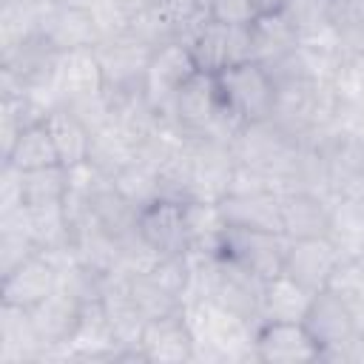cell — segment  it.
<instances>
[{
    "label": "cell",
    "instance_id": "7a4b0ae2",
    "mask_svg": "<svg viewBox=\"0 0 364 364\" xmlns=\"http://www.w3.org/2000/svg\"><path fill=\"white\" fill-rule=\"evenodd\" d=\"M338 91L327 80L296 77L276 82V105L270 119L299 142H321L333 128Z\"/></svg>",
    "mask_w": 364,
    "mask_h": 364
},
{
    "label": "cell",
    "instance_id": "ac0fdd59",
    "mask_svg": "<svg viewBox=\"0 0 364 364\" xmlns=\"http://www.w3.org/2000/svg\"><path fill=\"white\" fill-rule=\"evenodd\" d=\"M60 54L63 51H57L43 34H37L9 51H0V71L9 74L14 82H20L28 91H48L57 63H60Z\"/></svg>",
    "mask_w": 364,
    "mask_h": 364
},
{
    "label": "cell",
    "instance_id": "7bdbcfd3",
    "mask_svg": "<svg viewBox=\"0 0 364 364\" xmlns=\"http://www.w3.org/2000/svg\"><path fill=\"white\" fill-rule=\"evenodd\" d=\"M338 17H358V20H364V0H338L336 3V20Z\"/></svg>",
    "mask_w": 364,
    "mask_h": 364
},
{
    "label": "cell",
    "instance_id": "5b68a950",
    "mask_svg": "<svg viewBox=\"0 0 364 364\" xmlns=\"http://www.w3.org/2000/svg\"><path fill=\"white\" fill-rule=\"evenodd\" d=\"M299 139L290 136L282 125H276L273 119H256V122H242L230 148H233V156L239 165L267 176L276 191L279 185L284 182L293 159H296V151H299Z\"/></svg>",
    "mask_w": 364,
    "mask_h": 364
},
{
    "label": "cell",
    "instance_id": "1f68e13d",
    "mask_svg": "<svg viewBox=\"0 0 364 364\" xmlns=\"http://www.w3.org/2000/svg\"><path fill=\"white\" fill-rule=\"evenodd\" d=\"M136 159V145L111 122L108 128L91 134V148H88V159L102 176L114 179L122 168H128Z\"/></svg>",
    "mask_w": 364,
    "mask_h": 364
},
{
    "label": "cell",
    "instance_id": "4316f807",
    "mask_svg": "<svg viewBox=\"0 0 364 364\" xmlns=\"http://www.w3.org/2000/svg\"><path fill=\"white\" fill-rule=\"evenodd\" d=\"M46 125H48V134L54 139V148H57V156L65 168L71 165H80L88 159V148H91V131L65 108V105H54L48 114H46Z\"/></svg>",
    "mask_w": 364,
    "mask_h": 364
},
{
    "label": "cell",
    "instance_id": "ffe728a7",
    "mask_svg": "<svg viewBox=\"0 0 364 364\" xmlns=\"http://www.w3.org/2000/svg\"><path fill=\"white\" fill-rule=\"evenodd\" d=\"M102 88H105V80H102V68H100L94 48H77V51L60 54V63H57V71L48 88L57 105H68Z\"/></svg>",
    "mask_w": 364,
    "mask_h": 364
},
{
    "label": "cell",
    "instance_id": "9a60e30c",
    "mask_svg": "<svg viewBox=\"0 0 364 364\" xmlns=\"http://www.w3.org/2000/svg\"><path fill=\"white\" fill-rule=\"evenodd\" d=\"M196 63L193 54L185 43H168L162 48L154 51L148 71H145V97L154 102V108L159 114H165V108L171 105V100L176 97V91L196 74Z\"/></svg>",
    "mask_w": 364,
    "mask_h": 364
},
{
    "label": "cell",
    "instance_id": "d4e9b609",
    "mask_svg": "<svg viewBox=\"0 0 364 364\" xmlns=\"http://www.w3.org/2000/svg\"><path fill=\"white\" fill-rule=\"evenodd\" d=\"M26 233L40 253H65L71 250V222L65 202L51 205H26Z\"/></svg>",
    "mask_w": 364,
    "mask_h": 364
},
{
    "label": "cell",
    "instance_id": "ab89813d",
    "mask_svg": "<svg viewBox=\"0 0 364 364\" xmlns=\"http://www.w3.org/2000/svg\"><path fill=\"white\" fill-rule=\"evenodd\" d=\"M336 43L344 63L364 60V20L358 17H338L336 20Z\"/></svg>",
    "mask_w": 364,
    "mask_h": 364
},
{
    "label": "cell",
    "instance_id": "7c38bea8",
    "mask_svg": "<svg viewBox=\"0 0 364 364\" xmlns=\"http://www.w3.org/2000/svg\"><path fill=\"white\" fill-rule=\"evenodd\" d=\"M344 262L341 250L330 236L321 239H287V253H284V267L282 273L299 282L304 290L318 293L330 284L336 267Z\"/></svg>",
    "mask_w": 364,
    "mask_h": 364
},
{
    "label": "cell",
    "instance_id": "74e56055",
    "mask_svg": "<svg viewBox=\"0 0 364 364\" xmlns=\"http://www.w3.org/2000/svg\"><path fill=\"white\" fill-rule=\"evenodd\" d=\"M327 290H333L338 299H344L347 307L355 313V318H358L361 327H364V270H361V262L344 259V262L336 267V273H333Z\"/></svg>",
    "mask_w": 364,
    "mask_h": 364
},
{
    "label": "cell",
    "instance_id": "484cf974",
    "mask_svg": "<svg viewBox=\"0 0 364 364\" xmlns=\"http://www.w3.org/2000/svg\"><path fill=\"white\" fill-rule=\"evenodd\" d=\"M310 301H313V293L310 290H304L290 276L276 273L273 279L264 282L262 321H301L304 313H307V307H310Z\"/></svg>",
    "mask_w": 364,
    "mask_h": 364
},
{
    "label": "cell",
    "instance_id": "836d02e7",
    "mask_svg": "<svg viewBox=\"0 0 364 364\" xmlns=\"http://www.w3.org/2000/svg\"><path fill=\"white\" fill-rule=\"evenodd\" d=\"M3 162H11V165L20 168V171H34V168L57 165L60 156H57V148H54V139H51V134H48L46 119L28 125V128L14 139V145H11V151L3 156ZM60 165H63V162H60Z\"/></svg>",
    "mask_w": 364,
    "mask_h": 364
},
{
    "label": "cell",
    "instance_id": "f35d334b",
    "mask_svg": "<svg viewBox=\"0 0 364 364\" xmlns=\"http://www.w3.org/2000/svg\"><path fill=\"white\" fill-rule=\"evenodd\" d=\"M208 20L228 23V26H250L262 6L256 0H202Z\"/></svg>",
    "mask_w": 364,
    "mask_h": 364
},
{
    "label": "cell",
    "instance_id": "8992f818",
    "mask_svg": "<svg viewBox=\"0 0 364 364\" xmlns=\"http://www.w3.org/2000/svg\"><path fill=\"white\" fill-rule=\"evenodd\" d=\"M216 85L222 102L239 122L270 119L276 105V82L262 63L245 60L239 65H230L222 74H216Z\"/></svg>",
    "mask_w": 364,
    "mask_h": 364
},
{
    "label": "cell",
    "instance_id": "8fae6325",
    "mask_svg": "<svg viewBox=\"0 0 364 364\" xmlns=\"http://www.w3.org/2000/svg\"><path fill=\"white\" fill-rule=\"evenodd\" d=\"M85 304L68 293L65 287H57L48 299H43L37 307H31V321L37 327L40 341L46 344V361H60L63 350L71 344Z\"/></svg>",
    "mask_w": 364,
    "mask_h": 364
},
{
    "label": "cell",
    "instance_id": "3957f363",
    "mask_svg": "<svg viewBox=\"0 0 364 364\" xmlns=\"http://www.w3.org/2000/svg\"><path fill=\"white\" fill-rule=\"evenodd\" d=\"M162 117L182 136H213V139H225V142H233V136L242 125L222 102L216 77L202 74V71H196L176 91V97L171 100V105L165 108Z\"/></svg>",
    "mask_w": 364,
    "mask_h": 364
},
{
    "label": "cell",
    "instance_id": "603a6c76",
    "mask_svg": "<svg viewBox=\"0 0 364 364\" xmlns=\"http://www.w3.org/2000/svg\"><path fill=\"white\" fill-rule=\"evenodd\" d=\"M247 31H250V60L262 65H273L276 60L296 51L301 43L296 28L287 23V17L279 9L259 11V17L247 26Z\"/></svg>",
    "mask_w": 364,
    "mask_h": 364
},
{
    "label": "cell",
    "instance_id": "f6af8a7d",
    "mask_svg": "<svg viewBox=\"0 0 364 364\" xmlns=\"http://www.w3.org/2000/svg\"><path fill=\"white\" fill-rule=\"evenodd\" d=\"M114 3H117V6H119V9H122L128 17H131V14L142 11V9H151V6H156L159 0H114Z\"/></svg>",
    "mask_w": 364,
    "mask_h": 364
},
{
    "label": "cell",
    "instance_id": "e0dca14e",
    "mask_svg": "<svg viewBox=\"0 0 364 364\" xmlns=\"http://www.w3.org/2000/svg\"><path fill=\"white\" fill-rule=\"evenodd\" d=\"M57 287H60V264L46 253H34L20 267L0 276V301L31 310L43 299H48Z\"/></svg>",
    "mask_w": 364,
    "mask_h": 364
},
{
    "label": "cell",
    "instance_id": "e575fe53",
    "mask_svg": "<svg viewBox=\"0 0 364 364\" xmlns=\"http://www.w3.org/2000/svg\"><path fill=\"white\" fill-rule=\"evenodd\" d=\"M330 239L336 242V247L341 250L344 259H364V208L336 196L333 202V228H330Z\"/></svg>",
    "mask_w": 364,
    "mask_h": 364
},
{
    "label": "cell",
    "instance_id": "f1b7e54d",
    "mask_svg": "<svg viewBox=\"0 0 364 364\" xmlns=\"http://www.w3.org/2000/svg\"><path fill=\"white\" fill-rule=\"evenodd\" d=\"M48 0H0V51L40 34Z\"/></svg>",
    "mask_w": 364,
    "mask_h": 364
},
{
    "label": "cell",
    "instance_id": "2e32d148",
    "mask_svg": "<svg viewBox=\"0 0 364 364\" xmlns=\"http://www.w3.org/2000/svg\"><path fill=\"white\" fill-rule=\"evenodd\" d=\"M139 233L159 256H185L191 253V236L185 222V202L159 196L156 202L139 210Z\"/></svg>",
    "mask_w": 364,
    "mask_h": 364
},
{
    "label": "cell",
    "instance_id": "d6986e66",
    "mask_svg": "<svg viewBox=\"0 0 364 364\" xmlns=\"http://www.w3.org/2000/svg\"><path fill=\"white\" fill-rule=\"evenodd\" d=\"M139 350L145 364H191L193 361V336L185 321V313H171L151 318L142 330Z\"/></svg>",
    "mask_w": 364,
    "mask_h": 364
},
{
    "label": "cell",
    "instance_id": "c3c4849f",
    "mask_svg": "<svg viewBox=\"0 0 364 364\" xmlns=\"http://www.w3.org/2000/svg\"><path fill=\"white\" fill-rule=\"evenodd\" d=\"M361 270H364V259H361Z\"/></svg>",
    "mask_w": 364,
    "mask_h": 364
},
{
    "label": "cell",
    "instance_id": "52a82bcc",
    "mask_svg": "<svg viewBox=\"0 0 364 364\" xmlns=\"http://www.w3.org/2000/svg\"><path fill=\"white\" fill-rule=\"evenodd\" d=\"M202 74H222L230 65L250 60V31L247 26H228L205 20V26L185 43Z\"/></svg>",
    "mask_w": 364,
    "mask_h": 364
},
{
    "label": "cell",
    "instance_id": "b9f144b4",
    "mask_svg": "<svg viewBox=\"0 0 364 364\" xmlns=\"http://www.w3.org/2000/svg\"><path fill=\"white\" fill-rule=\"evenodd\" d=\"M338 97L344 100H364V60L344 63L333 80Z\"/></svg>",
    "mask_w": 364,
    "mask_h": 364
},
{
    "label": "cell",
    "instance_id": "44dd1931",
    "mask_svg": "<svg viewBox=\"0 0 364 364\" xmlns=\"http://www.w3.org/2000/svg\"><path fill=\"white\" fill-rule=\"evenodd\" d=\"M0 364H46V344L31 313L0 301Z\"/></svg>",
    "mask_w": 364,
    "mask_h": 364
},
{
    "label": "cell",
    "instance_id": "60d3db41",
    "mask_svg": "<svg viewBox=\"0 0 364 364\" xmlns=\"http://www.w3.org/2000/svg\"><path fill=\"white\" fill-rule=\"evenodd\" d=\"M23 205H26V199H23V171L14 168L11 162H3V168H0V213L17 210Z\"/></svg>",
    "mask_w": 364,
    "mask_h": 364
},
{
    "label": "cell",
    "instance_id": "d590c367",
    "mask_svg": "<svg viewBox=\"0 0 364 364\" xmlns=\"http://www.w3.org/2000/svg\"><path fill=\"white\" fill-rule=\"evenodd\" d=\"M111 182H114L117 191H119L128 202H134L139 210H142L145 205L156 202L159 196H165L159 168L151 165V162H145V159H139V156H136L128 168H122Z\"/></svg>",
    "mask_w": 364,
    "mask_h": 364
},
{
    "label": "cell",
    "instance_id": "8d00e7d4",
    "mask_svg": "<svg viewBox=\"0 0 364 364\" xmlns=\"http://www.w3.org/2000/svg\"><path fill=\"white\" fill-rule=\"evenodd\" d=\"M71 188L68 168L65 165H46L34 171H23V199L26 205H51L65 202Z\"/></svg>",
    "mask_w": 364,
    "mask_h": 364
},
{
    "label": "cell",
    "instance_id": "30bf717a",
    "mask_svg": "<svg viewBox=\"0 0 364 364\" xmlns=\"http://www.w3.org/2000/svg\"><path fill=\"white\" fill-rule=\"evenodd\" d=\"M40 34L57 48V51H77V48H94L102 34L94 17V9L82 0H48Z\"/></svg>",
    "mask_w": 364,
    "mask_h": 364
},
{
    "label": "cell",
    "instance_id": "ee69618b",
    "mask_svg": "<svg viewBox=\"0 0 364 364\" xmlns=\"http://www.w3.org/2000/svg\"><path fill=\"white\" fill-rule=\"evenodd\" d=\"M341 199H350V202H355V205H361V208H364V173H361V176H358V179H355L344 193H341Z\"/></svg>",
    "mask_w": 364,
    "mask_h": 364
},
{
    "label": "cell",
    "instance_id": "5bb4252c",
    "mask_svg": "<svg viewBox=\"0 0 364 364\" xmlns=\"http://www.w3.org/2000/svg\"><path fill=\"white\" fill-rule=\"evenodd\" d=\"M333 196L316 191H279L282 233L287 239H321L333 228Z\"/></svg>",
    "mask_w": 364,
    "mask_h": 364
},
{
    "label": "cell",
    "instance_id": "bcb514c9",
    "mask_svg": "<svg viewBox=\"0 0 364 364\" xmlns=\"http://www.w3.org/2000/svg\"><path fill=\"white\" fill-rule=\"evenodd\" d=\"M256 3H259V6H262V11H264V9H279V3H282V0H256Z\"/></svg>",
    "mask_w": 364,
    "mask_h": 364
},
{
    "label": "cell",
    "instance_id": "4dcf8cb0",
    "mask_svg": "<svg viewBox=\"0 0 364 364\" xmlns=\"http://www.w3.org/2000/svg\"><path fill=\"white\" fill-rule=\"evenodd\" d=\"M336 3L338 0H282L279 11L296 28L299 40H316L336 31Z\"/></svg>",
    "mask_w": 364,
    "mask_h": 364
},
{
    "label": "cell",
    "instance_id": "ba28073f",
    "mask_svg": "<svg viewBox=\"0 0 364 364\" xmlns=\"http://www.w3.org/2000/svg\"><path fill=\"white\" fill-rule=\"evenodd\" d=\"M94 54L100 60L105 88L125 91V88H139L145 82V71L154 57V48L139 43L131 31H119V34L102 37L94 46Z\"/></svg>",
    "mask_w": 364,
    "mask_h": 364
},
{
    "label": "cell",
    "instance_id": "7dc6e473",
    "mask_svg": "<svg viewBox=\"0 0 364 364\" xmlns=\"http://www.w3.org/2000/svg\"><path fill=\"white\" fill-rule=\"evenodd\" d=\"M82 3H88V6H91V3H102V0H82Z\"/></svg>",
    "mask_w": 364,
    "mask_h": 364
},
{
    "label": "cell",
    "instance_id": "7402d4cb",
    "mask_svg": "<svg viewBox=\"0 0 364 364\" xmlns=\"http://www.w3.org/2000/svg\"><path fill=\"white\" fill-rule=\"evenodd\" d=\"M222 216L228 228H250V230H276L282 233V210L279 191L262 188L247 193H228L219 199Z\"/></svg>",
    "mask_w": 364,
    "mask_h": 364
},
{
    "label": "cell",
    "instance_id": "277c9868",
    "mask_svg": "<svg viewBox=\"0 0 364 364\" xmlns=\"http://www.w3.org/2000/svg\"><path fill=\"white\" fill-rule=\"evenodd\" d=\"M301 321L321 350L318 361L364 364V327L347 307V301L333 290L324 287L313 293V301Z\"/></svg>",
    "mask_w": 364,
    "mask_h": 364
},
{
    "label": "cell",
    "instance_id": "9c48e42d",
    "mask_svg": "<svg viewBox=\"0 0 364 364\" xmlns=\"http://www.w3.org/2000/svg\"><path fill=\"white\" fill-rule=\"evenodd\" d=\"M219 253L230 256L242 267L253 270L262 279H273L284 267L287 236L276 230H250V228H228L219 245Z\"/></svg>",
    "mask_w": 364,
    "mask_h": 364
},
{
    "label": "cell",
    "instance_id": "6da1fadb",
    "mask_svg": "<svg viewBox=\"0 0 364 364\" xmlns=\"http://www.w3.org/2000/svg\"><path fill=\"white\" fill-rule=\"evenodd\" d=\"M182 313L193 336V361H205V364L256 361L253 353L256 324H250L247 318L208 299L185 301Z\"/></svg>",
    "mask_w": 364,
    "mask_h": 364
},
{
    "label": "cell",
    "instance_id": "4fadbf2b",
    "mask_svg": "<svg viewBox=\"0 0 364 364\" xmlns=\"http://www.w3.org/2000/svg\"><path fill=\"white\" fill-rule=\"evenodd\" d=\"M253 353L262 364H307L321 355L304 321H262L256 327Z\"/></svg>",
    "mask_w": 364,
    "mask_h": 364
},
{
    "label": "cell",
    "instance_id": "cb8c5ba5",
    "mask_svg": "<svg viewBox=\"0 0 364 364\" xmlns=\"http://www.w3.org/2000/svg\"><path fill=\"white\" fill-rule=\"evenodd\" d=\"M318 145L324 154L330 193L341 196L364 173V139H353L344 134H327Z\"/></svg>",
    "mask_w": 364,
    "mask_h": 364
},
{
    "label": "cell",
    "instance_id": "d6a6232c",
    "mask_svg": "<svg viewBox=\"0 0 364 364\" xmlns=\"http://www.w3.org/2000/svg\"><path fill=\"white\" fill-rule=\"evenodd\" d=\"M122 273V270H119ZM125 282H128V290H131V299L136 301V307L142 310V316L151 321V318H162V316H171V313H179L185 307V301L171 290L165 287L151 270H142V273H125Z\"/></svg>",
    "mask_w": 364,
    "mask_h": 364
},
{
    "label": "cell",
    "instance_id": "83f0119b",
    "mask_svg": "<svg viewBox=\"0 0 364 364\" xmlns=\"http://www.w3.org/2000/svg\"><path fill=\"white\" fill-rule=\"evenodd\" d=\"M88 208H91L94 219L108 233H114L117 239L125 236V233H131V230H136V225H139V208L134 202H128L117 191V185L111 179L102 182L97 191L88 193Z\"/></svg>",
    "mask_w": 364,
    "mask_h": 364
},
{
    "label": "cell",
    "instance_id": "f546056e",
    "mask_svg": "<svg viewBox=\"0 0 364 364\" xmlns=\"http://www.w3.org/2000/svg\"><path fill=\"white\" fill-rule=\"evenodd\" d=\"M185 222L191 236V253H213L222 245L228 222L222 216L219 202L208 199H185Z\"/></svg>",
    "mask_w": 364,
    "mask_h": 364
}]
</instances>
